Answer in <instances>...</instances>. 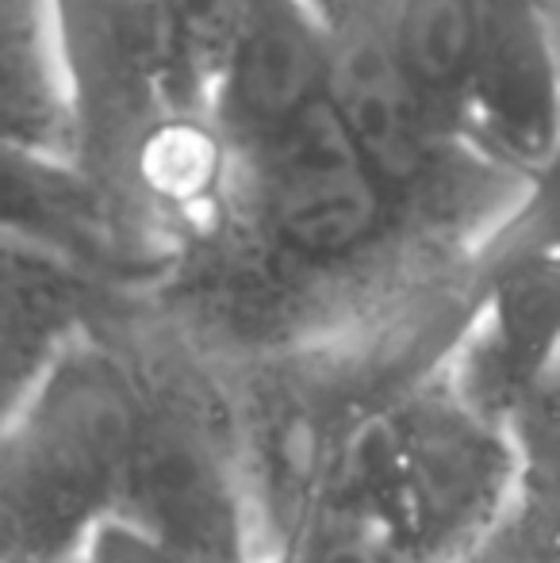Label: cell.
<instances>
[{
	"instance_id": "cell-8",
	"label": "cell",
	"mask_w": 560,
	"mask_h": 563,
	"mask_svg": "<svg viewBox=\"0 0 560 563\" xmlns=\"http://www.w3.org/2000/svg\"><path fill=\"white\" fill-rule=\"evenodd\" d=\"M123 296L142 291H123L74 261L4 238V407Z\"/></svg>"
},
{
	"instance_id": "cell-2",
	"label": "cell",
	"mask_w": 560,
	"mask_h": 563,
	"mask_svg": "<svg viewBox=\"0 0 560 563\" xmlns=\"http://www.w3.org/2000/svg\"><path fill=\"white\" fill-rule=\"evenodd\" d=\"M139 418V368L105 314L4 407V563H74L92 529L120 510Z\"/></svg>"
},
{
	"instance_id": "cell-9",
	"label": "cell",
	"mask_w": 560,
	"mask_h": 563,
	"mask_svg": "<svg viewBox=\"0 0 560 563\" xmlns=\"http://www.w3.org/2000/svg\"><path fill=\"white\" fill-rule=\"evenodd\" d=\"M4 146L74 157V100L51 0H0Z\"/></svg>"
},
{
	"instance_id": "cell-11",
	"label": "cell",
	"mask_w": 560,
	"mask_h": 563,
	"mask_svg": "<svg viewBox=\"0 0 560 563\" xmlns=\"http://www.w3.org/2000/svg\"><path fill=\"white\" fill-rule=\"evenodd\" d=\"M277 563H411L396 526L345 479H330Z\"/></svg>"
},
{
	"instance_id": "cell-12",
	"label": "cell",
	"mask_w": 560,
	"mask_h": 563,
	"mask_svg": "<svg viewBox=\"0 0 560 563\" xmlns=\"http://www.w3.org/2000/svg\"><path fill=\"white\" fill-rule=\"evenodd\" d=\"M234 0H154L165 43V85L177 115H204Z\"/></svg>"
},
{
	"instance_id": "cell-16",
	"label": "cell",
	"mask_w": 560,
	"mask_h": 563,
	"mask_svg": "<svg viewBox=\"0 0 560 563\" xmlns=\"http://www.w3.org/2000/svg\"><path fill=\"white\" fill-rule=\"evenodd\" d=\"M74 563H193V560L180 556L165 541H157L150 529L135 526L131 518L112 514V518H105L92 529L89 541L74 556Z\"/></svg>"
},
{
	"instance_id": "cell-17",
	"label": "cell",
	"mask_w": 560,
	"mask_h": 563,
	"mask_svg": "<svg viewBox=\"0 0 560 563\" xmlns=\"http://www.w3.org/2000/svg\"><path fill=\"white\" fill-rule=\"evenodd\" d=\"M557 563H560V544H557Z\"/></svg>"
},
{
	"instance_id": "cell-7",
	"label": "cell",
	"mask_w": 560,
	"mask_h": 563,
	"mask_svg": "<svg viewBox=\"0 0 560 563\" xmlns=\"http://www.w3.org/2000/svg\"><path fill=\"white\" fill-rule=\"evenodd\" d=\"M560 131V4L480 0L472 142L530 177Z\"/></svg>"
},
{
	"instance_id": "cell-5",
	"label": "cell",
	"mask_w": 560,
	"mask_h": 563,
	"mask_svg": "<svg viewBox=\"0 0 560 563\" xmlns=\"http://www.w3.org/2000/svg\"><path fill=\"white\" fill-rule=\"evenodd\" d=\"M330 97V31L319 0H234L204 119L227 162L273 146Z\"/></svg>"
},
{
	"instance_id": "cell-13",
	"label": "cell",
	"mask_w": 560,
	"mask_h": 563,
	"mask_svg": "<svg viewBox=\"0 0 560 563\" xmlns=\"http://www.w3.org/2000/svg\"><path fill=\"white\" fill-rule=\"evenodd\" d=\"M518 456V498L560 526V368L507 418Z\"/></svg>"
},
{
	"instance_id": "cell-4",
	"label": "cell",
	"mask_w": 560,
	"mask_h": 563,
	"mask_svg": "<svg viewBox=\"0 0 560 563\" xmlns=\"http://www.w3.org/2000/svg\"><path fill=\"white\" fill-rule=\"evenodd\" d=\"M319 8L330 31V100L361 157L430 234L476 257L515 211L526 177L433 123L392 51L388 0Z\"/></svg>"
},
{
	"instance_id": "cell-10",
	"label": "cell",
	"mask_w": 560,
	"mask_h": 563,
	"mask_svg": "<svg viewBox=\"0 0 560 563\" xmlns=\"http://www.w3.org/2000/svg\"><path fill=\"white\" fill-rule=\"evenodd\" d=\"M388 35L407 85L441 131L472 139L480 0H388Z\"/></svg>"
},
{
	"instance_id": "cell-14",
	"label": "cell",
	"mask_w": 560,
	"mask_h": 563,
	"mask_svg": "<svg viewBox=\"0 0 560 563\" xmlns=\"http://www.w3.org/2000/svg\"><path fill=\"white\" fill-rule=\"evenodd\" d=\"M523 250H560V131L549 157L526 177L515 211L476 250V261Z\"/></svg>"
},
{
	"instance_id": "cell-3",
	"label": "cell",
	"mask_w": 560,
	"mask_h": 563,
	"mask_svg": "<svg viewBox=\"0 0 560 563\" xmlns=\"http://www.w3.org/2000/svg\"><path fill=\"white\" fill-rule=\"evenodd\" d=\"M330 479L396 526L411 563H457L515 506L518 456L507 422L457 387L446 356L361 418Z\"/></svg>"
},
{
	"instance_id": "cell-6",
	"label": "cell",
	"mask_w": 560,
	"mask_h": 563,
	"mask_svg": "<svg viewBox=\"0 0 560 563\" xmlns=\"http://www.w3.org/2000/svg\"><path fill=\"white\" fill-rule=\"evenodd\" d=\"M476 311L449 353L457 387L507 422L510 410L560 368V250L476 261Z\"/></svg>"
},
{
	"instance_id": "cell-15",
	"label": "cell",
	"mask_w": 560,
	"mask_h": 563,
	"mask_svg": "<svg viewBox=\"0 0 560 563\" xmlns=\"http://www.w3.org/2000/svg\"><path fill=\"white\" fill-rule=\"evenodd\" d=\"M560 526L515 498L507 514L457 563H557Z\"/></svg>"
},
{
	"instance_id": "cell-1",
	"label": "cell",
	"mask_w": 560,
	"mask_h": 563,
	"mask_svg": "<svg viewBox=\"0 0 560 563\" xmlns=\"http://www.w3.org/2000/svg\"><path fill=\"white\" fill-rule=\"evenodd\" d=\"M469 261L392 196L327 97L227 165L216 203L146 296L231 361L373 322Z\"/></svg>"
}]
</instances>
